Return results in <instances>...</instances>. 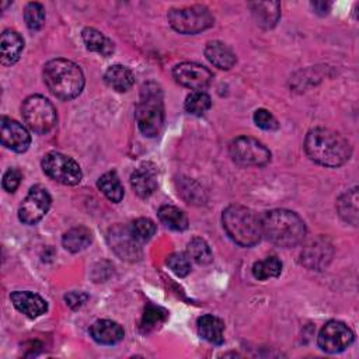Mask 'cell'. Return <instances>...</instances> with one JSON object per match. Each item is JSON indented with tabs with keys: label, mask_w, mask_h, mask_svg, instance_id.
<instances>
[{
	"label": "cell",
	"mask_w": 359,
	"mask_h": 359,
	"mask_svg": "<svg viewBox=\"0 0 359 359\" xmlns=\"http://www.w3.org/2000/svg\"><path fill=\"white\" fill-rule=\"evenodd\" d=\"M108 244L111 250L123 261H137L142 257L140 243L135 238L129 227L116 224L108 231Z\"/></svg>",
	"instance_id": "cell-12"
},
{
	"label": "cell",
	"mask_w": 359,
	"mask_h": 359,
	"mask_svg": "<svg viewBox=\"0 0 359 359\" xmlns=\"http://www.w3.org/2000/svg\"><path fill=\"white\" fill-rule=\"evenodd\" d=\"M158 219L164 226L175 231H182L188 227L187 215L180 208L172 205H163L158 209Z\"/></svg>",
	"instance_id": "cell-27"
},
{
	"label": "cell",
	"mask_w": 359,
	"mask_h": 359,
	"mask_svg": "<svg viewBox=\"0 0 359 359\" xmlns=\"http://www.w3.org/2000/svg\"><path fill=\"white\" fill-rule=\"evenodd\" d=\"M0 62L3 66H11L14 65L24 49V39L21 35L14 29H6L1 34L0 39Z\"/></svg>",
	"instance_id": "cell-19"
},
{
	"label": "cell",
	"mask_w": 359,
	"mask_h": 359,
	"mask_svg": "<svg viewBox=\"0 0 359 359\" xmlns=\"http://www.w3.org/2000/svg\"><path fill=\"white\" fill-rule=\"evenodd\" d=\"M97 187L111 202L118 203L123 198V187H122L115 171H108V172L102 174L98 178Z\"/></svg>",
	"instance_id": "cell-28"
},
{
	"label": "cell",
	"mask_w": 359,
	"mask_h": 359,
	"mask_svg": "<svg viewBox=\"0 0 359 359\" xmlns=\"http://www.w3.org/2000/svg\"><path fill=\"white\" fill-rule=\"evenodd\" d=\"M311 6L314 7L316 13H318V14H327L330 10V4L325 1H314V3H311Z\"/></svg>",
	"instance_id": "cell-39"
},
{
	"label": "cell",
	"mask_w": 359,
	"mask_h": 359,
	"mask_svg": "<svg viewBox=\"0 0 359 359\" xmlns=\"http://www.w3.org/2000/svg\"><path fill=\"white\" fill-rule=\"evenodd\" d=\"M136 122L139 130L147 136H157L164 125V104L161 87L154 81H147L140 88V98L136 105Z\"/></svg>",
	"instance_id": "cell-5"
},
{
	"label": "cell",
	"mask_w": 359,
	"mask_h": 359,
	"mask_svg": "<svg viewBox=\"0 0 359 359\" xmlns=\"http://www.w3.org/2000/svg\"><path fill=\"white\" fill-rule=\"evenodd\" d=\"M167 18L170 25L180 34H198L210 28L215 22L209 8L201 4L171 8Z\"/></svg>",
	"instance_id": "cell-6"
},
{
	"label": "cell",
	"mask_w": 359,
	"mask_h": 359,
	"mask_svg": "<svg viewBox=\"0 0 359 359\" xmlns=\"http://www.w3.org/2000/svg\"><path fill=\"white\" fill-rule=\"evenodd\" d=\"M50 202L49 192L41 185H34L18 208L20 220L25 224L38 223L49 210Z\"/></svg>",
	"instance_id": "cell-11"
},
{
	"label": "cell",
	"mask_w": 359,
	"mask_h": 359,
	"mask_svg": "<svg viewBox=\"0 0 359 359\" xmlns=\"http://www.w3.org/2000/svg\"><path fill=\"white\" fill-rule=\"evenodd\" d=\"M14 307L29 318H36L48 310L46 302L36 293L28 290H15L10 294Z\"/></svg>",
	"instance_id": "cell-16"
},
{
	"label": "cell",
	"mask_w": 359,
	"mask_h": 359,
	"mask_svg": "<svg viewBox=\"0 0 359 359\" xmlns=\"http://www.w3.org/2000/svg\"><path fill=\"white\" fill-rule=\"evenodd\" d=\"M187 255L196 264L199 265H206L213 259L212 250L209 244L201 238V237H194L188 245H187Z\"/></svg>",
	"instance_id": "cell-30"
},
{
	"label": "cell",
	"mask_w": 359,
	"mask_h": 359,
	"mask_svg": "<svg viewBox=\"0 0 359 359\" xmlns=\"http://www.w3.org/2000/svg\"><path fill=\"white\" fill-rule=\"evenodd\" d=\"M254 122L258 128L264 130H276L279 128V123L276 118L266 109L259 108L254 112Z\"/></svg>",
	"instance_id": "cell-36"
},
{
	"label": "cell",
	"mask_w": 359,
	"mask_h": 359,
	"mask_svg": "<svg viewBox=\"0 0 359 359\" xmlns=\"http://www.w3.org/2000/svg\"><path fill=\"white\" fill-rule=\"evenodd\" d=\"M337 210L341 219L352 226H358V188H352L342 194L337 202Z\"/></svg>",
	"instance_id": "cell-25"
},
{
	"label": "cell",
	"mask_w": 359,
	"mask_h": 359,
	"mask_svg": "<svg viewBox=\"0 0 359 359\" xmlns=\"http://www.w3.org/2000/svg\"><path fill=\"white\" fill-rule=\"evenodd\" d=\"M229 153L233 161L247 167H261L271 160L269 149L259 140L250 136H238L233 139L229 146Z\"/></svg>",
	"instance_id": "cell-8"
},
{
	"label": "cell",
	"mask_w": 359,
	"mask_h": 359,
	"mask_svg": "<svg viewBox=\"0 0 359 359\" xmlns=\"http://www.w3.org/2000/svg\"><path fill=\"white\" fill-rule=\"evenodd\" d=\"M196 327H198L199 335L203 339H206L208 342L215 344V345L223 344V341H224V337H223L224 324L219 317H216L213 314H205V316L198 318Z\"/></svg>",
	"instance_id": "cell-21"
},
{
	"label": "cell",
	"mask_w": 359,
	"mask_h": 359,
	"mask_svg": "<svg viewBox=\"0 0 359 359\" xmlns=\"http://www.w3.org/2000/svg\"><path fill=\"white\" fill-rule=\"evenodd\" d=\"M91 338L101 345H115L125 337L123 328L112 320H98L90 327Z\"/></svg>",
	"instance_id": "cell-18"
},
{
	"label": "cell",
	"mask_w": 359,
	"mask_h": 359,
	"mask_svg": "<svg viewBox=\"0 0 359 359\" xmlns=\"http://www.w3.org/2000/svg\"><path fill=\"white\" fill-rule=\"evenodd\" d=\"M25 125L35 133H48L56 123V109L43 95H29L21 105Z\"/></svg>",
	"instance_id": "cell-7"
},
{
	"label": "cell",
	"mask_w": 359,
	"mask_h": 359,
	"mask_svg": "<svg viewBox=\"0 0 359 359\" xmlns=\"http://www.w3.org/2000/svg\"><path fill=\"white\" fill-rule=\"evenodd\" d=\"M167 317H168V313L164 309L154 304H147L140 321L142 332H150L156 330L167 320Z\"/></svg>",
	"instance_id": "cell-31"
},
{
	"label": "cell",
	"mask_w": 359,
	"mask_h": 359,
	"mask_svg": "<svg viewBox=\"0 0 359 359\" xmlns=\"http://www.w3.org/2000/svg\"><path fill=\"white\" fill-rule=\"evenodd\" d=\"M21 182V172L17 168H8L3 175V188L7 192H14Z\"/></svg>",
	"instance_id": "cell-37"
},
{
	"label": "cell",
	"mask_w": 359,
	"mask_h": 359,
	"mask_svg": "<svg viewBox=\"0 0 359 359\" xmlns=\"http://www.w3.org/2000/svg\"><path fill=\"white\" fill-rule=\"evenodd\" d=\"M81 38L86 43V48L91 52H97L105 57L114 53V42L95 28H84L81 32Z\"/></svg>",
	"instance_id": "cell-23"
},
{
	"label": "cell",
	"mask_w": 359,
	"mask_h": 359,
	"mask_svg": "<svg viewBox=\"0 0 359 359\" xmlns=\"http://www.w3.org/2000/svg\"><path fill=\"white\" fill-rule=\"evenodd\" d=\"M88 299V294L84 293V292H70L65 296V300L67 303L69 307L72 309H79L81 307Z\"/></svg>",
	"instance_id": "cell-38"
},
{
	"label": "cell",
	"mask_w": 359,
	"mask_h": 359,
	"mask_svg": "<svg viewBox=\"0 0 359 359\" xmlns=\"http://www.w3.org/2000/svg\"><path fill=\"white\" fill-rule=\"evenodd\" d=\"M332 258V244L325 237L313 238L300 252V262L309 268L321 271Z\"/></svg>",
	"instance_id": "cell-14"
},
{
	"label": "cell",
	"mask_w": 359,
	"mask_h": 359,
	"mask_svg": "<svg viewBox=\"0 0 359 359\" xmlns=\"http://www.w3.org/2000/svg\"><path fill=\"white\" fill-rule=\"evenodd\" d=\"M172 76L178 84L195 91L206 88L213 79V74L208 67L194 62H182L177 65L172 69Z\"/></svg>",
	"instance_id": "cell-13"
},
{
	"label": "cell",
	"mask_w": 359,
	"mask_h": 359,
	"mask_svg": "<svg viewBox=\"0 0 359 359\" xmlns=\"http://www.w3.org/2000/svg\"><path fill=\"white\" fill-rule=\"evenodd\" d=\"M304 150L314 163L332 168L345 164L352 154L349 142L328 128L311 129L306 135Z\"/></svg>",
	"instance_id": "cell-1"
},
{
	"label": "cell",
	"mask_w": 359,
	"mask_h": 359,
	"mask_svg": "<svg viewBox=\"0 0 359 359\" xmlns=\"http://www.w3.org/2000/svg\"><path fill=\"white\" fill-rule=\"evenodd\" d=\"M282 272V262L276 257H266L252 265V275L258 280L276 278Z\"/></svg>",
	"instance_id": "cell-29"
},
{
	"label": "cell",
	"mask_w": 359,
	"mask_h": 359,
	"mask_svg": "<svg viewBox=\"0 0 359 359\" xmlns=\"http://www.w3.org/2000/svg\"><path fill=\"white\" fill-rule=\"evenodd\" d=\"M24 20L31 31H38L45 22V8L41 3L31 1L24 8Z\"/></svg>",
	"instance_id": "cell-33"
},
{
	"label": "cell",
	"mask_w": 359,
	"mask_h": 359,
	"mask_svg": "<svg viewBox=\"0 0 359 359\" xmlns=\"http://www.w3.org/2000/svg\"><path fill=\"white\" fill-rule=\"evenodd\" d=\"M353 341L352 330L342 321L331 320L323 325L318 332L317 344L328 353H338L345 351Z\"/></svg>",
	"instance_id": "cell-10"
},
{
	"label": "cell",
	"mask_w": 359,
	"mask_h": 359,
	"mask_svg": "<svg viewBox=\"0 0 359 359\" xmlns=\"http://www.w3.org/2000/svg\"><path fill=\"white\" fill-rule=\"evenodd\" d=\"M205 56L213 66L222 70L231 69L237 60L234 52L220 41H209L205 46Z\"/></svg>",
	"instance_id": "cell-20"
},
{
	"label": "cell",
	"mask_w": 359,
	"mask_h": 359,
	"mask_svg": "<svg viewBox=\"0 0 359 359\" xmlns=\"http://www.w3.org/2000/svg\"><path fill=\"white\" fill-rule=\"evenodd\" d=\"M130 185L137 196L149 198L157 189V170L153 164L137 167L130 175Z\"/></svg>",
	"instance_id": "cell-17"
},
{
	"label": "cell",
	"mask_w": 359,
	"mask_h": 359,
	"mask_svg": "<svg viewBox=\"0 0 359 359\" xmlns=\"http://www.w3.org/2000/svg\"><path fill=\"white\" fill-rule=\"evenodd\" d=\"M212 107V100L205 91H192L185 98V109L192 115H203Z\"/></svg>",
	"instance_id": "cell-32"
},
{
	"label": "cell",
	"mask_w": 359,
	"mask_h": 359,
	"mask_svg": "<svg viewBox=\"0 0 359 359\" xmlns=\"http://www.w3.org/2000/svg\"><path fill=\"white\" fill-rule=\"evenodd\" d=\"M262 236L278 247L289 248L300 244L306 236L303 219L287 209H273L261 217Z\"/></svg>",
	"instance_id": "cell-2"
},
{
	"label": "cell",
	"mask_w": 359,
	"mask_h": 359,
	"mask_svg": "<svg viewBox=\"0 0 359 359\" xmlns=\"http://www.w3.org/2000/svg\"><path fill=\"white\" fill-rule=\"evenodd\" d=\"M132 234L135 236V238L139 243H144L149 241L154 233H156V224L149 217H139L136 220H133L129 226Z\"/></svg>",
	"instance_id": "cell-34"
},
{
	"label": "cell",
	"mask_w": 359,
	"mask_h": 359,
	"mask_svg": "<svg viewBox=\"0 0 359 359\" xmlns=\"http://www.w3.org/2000/svg\"><path fill=\"white\" fill-rule=\"evenodd\" d=\"M104 80L112 90L123 93L133 86L135 76L129 67L123 65H114L105 72Z\"/></svg>",
	"instance_id": "cell-22"
},
{
	"label": "cell",
	"mask_w": 359,
	"mask_h": 359,
	"mask_svg": "<svg viewBox=\"0 0 359 359\" xmlns=\"http://www.w3.org/2000/svg\"><path fill=\"white\" fill-rule=\"evenodd\" d=\"M165 262L177 276H187L191 271L189 257L181 252H172L171 255L167 257Z\"/></svg>",
	"instance_id": "cell-35"
},
{
	"label": "cell",
	"mask_w": 359,
	"mask_h": 359,
	"mask_svg": "<svg viewBox=\"0 0 359 359\" xmlns=\"http://www.w3.org/2000/svg\"><path fill=\"white\" fill-rule=\"evenodd\" d=\"M222 222L227 236L241 247H251L262 237L261 217L250 208L230 205L223 210Z\"/></svg>",
	"instance_id": "cell-4"
},
{
	"label": "cell",
	"mask_w": 359,
	"mask_h": 359,
	"mask_svg": "<svg viewBox=\"0 0 359 359\" xmlns=\"http://www.w3.org/2000/svg\"><path fill=\"white\" fill-rule=\"evenodd\" d=\"M0 135L3 146L17 153L25 151L31 143V136L28 130L20 122L7 116L1 118Z\"/></svg>",
	"instance_id": "cell-15"
},
{
	"label": "cell",
	"mask_w": 359,
	"mask_h": 359,
	"mask_svg": "<svg viewBox=\"0 0 359 359\" xmlns=\"http://www.w3.org/2000/svg\"><path fill=\"white\" fill-rule=\"evenodd\" d=\"M91 243V231L84 226H77L67 230L62 237L63 247L70 252H79Z\"/></svg>",
	"instance_id": "cell-26"
},
{
	"label": "cell",
	"mask_w": 359,
	"mask_h": 359,
	"mask_svg": "<svg viewBox=\"0 0 359 359\" xmlns=\"http://www.w3.org/2000/svg\"><path fill=\"white\" fill-rule=\"evenodd\" d=\"M43 81L55 97L69 101L81 93L84 74L72 60L52 59L43 66Z\"/></svg>",
	"instance_id": "cell-3"
},
{
	"label": "cell",
	"mask_w": 359,
	"mask_h": 359,
	"mask_svg": "<svg viewBox=\"0 0 359 359\" xmlns=\"http://www.w3.org/2000/svg\"><path fill=\"white\" fill-rule=\"evenodd\" d=\"M251 11L257 22L265 28L273 27L280 15V4L278 1H257L250 3Z\"/></svg>",
	"instance_id": "cell-24"
},
{
	"label": "cell",
	"mask_w": 359,
	"mask_h": 359,
	"mask_svg": "<svg viewBox=\"0 0 359 359\" xmlns=\"http://www.w3.org/2000/svg\"><path fill=\"white\" fill-rule=\"evenodd\" d=\"M42 170L49 178L63 185H76L83 177L80 165L72 157L57 151L45 154L42 158Z\"/></svg>",
	"instance_id": "cell-9"
}]
</instances>
